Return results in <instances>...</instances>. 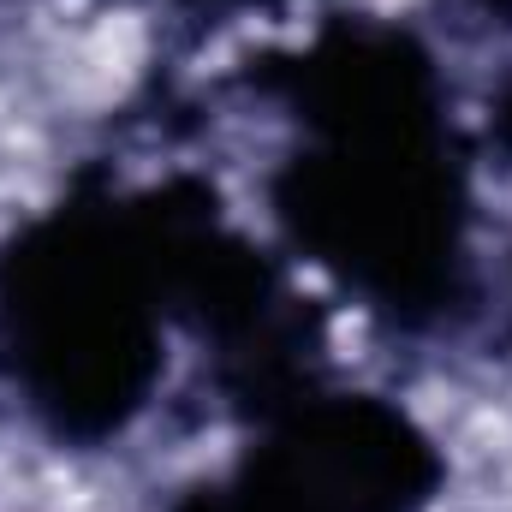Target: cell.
Instances as JSON below:
<instances>
[{"label":"cell","instance_id":"3","mask_svg":"<svg viewBox=\"0 0 512 512\" xmlns=\"http://www.w3.org/2000/svg\"><path fill=\"white\" fill-rule=\"evenodd\" d=\"M435 489L429 441L376 399H298L239 489L191 512H417Z\"/></svg>","mask_w":512,"mask_h":512},{"label":"cell","instance_id":"4","mask_svg":"<svg viewBox=\"0 0 512 512\" xmlns=\"http://www.w3.org/2000/svg\"><path fill=\"white\" fill-rule=\"evenodd\" d=\"M483 12H495V18H512V0H477Z\"/></svg>","mask_w":512,"mask_h":512},{"label":"cell","instance_id":"1","mask_svg":"<svg viewBox=\"0 0 512 512\" xmlns=\"http://www.w3.org/2000/svg\"><path fill=\"white\" fill-rule=\"evenodd\" d=\"M292 90L310 143L274 203L298 245L399 322L453 310L465 179L429 60L393 30L340 24L292 66Z\"/></svg>","mask_w":512,"mask_h":512},{"label":"cell","instance_id":"2","mask_svg":"<svg viewBox=\"0 0 512 512\" xmlns=\"http://www.w3.org/2000/svg\"><path fill=\"white\" fill-rule=\"evenodd\" d=\"M179 197L96 203L42 221L0 268V346L30 405L78 441L114 435L161 370L179 310Z\"/></svg>","mask_w":512,"mask_h":512}]
</instances>
